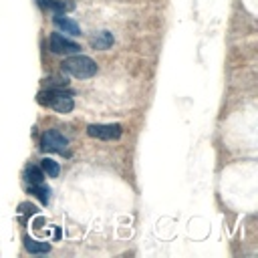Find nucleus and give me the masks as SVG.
<instances>
[{
    "label": "nucleus",
    "mask_w": 258,
    "mask_h": 258,
    "mask_svg": "<svg viewBox=\"0 0 258 258\" xmlns=\"http://www.w3.org/2000/svg\"><path fill=\"white\" fill-rule=\"evenodd\" d=\"M63 71L77 77V79H89L97 73V63L91 57L75 55V57H69L63 61Z\"/></svg>",
    "instance_id": "nucleus-2"
},
{
    "label": "nucleus",
    "mask_w": 258,
    "mask_h": 258,
    "mask_svg": "<svg viewBox=\"0 0 258 258\" xmlns=\"http://www.w3.org/2000/svg\"><path fill=\"white\" fill-rule=\"evenodd\" d=\"M89 42H91V47H93L95 51H107V49L113 45V34H111L109 31H101V32L93 34Z\"/></svg>",
    "instance_id": "nucleus-8"
},
{
    "label": "nucleus",
    "mask_w": 258,
    "mask_h": 258,
    "mask_svg": "<svg viewBox=\"0 0 258 258\" xmlns=\"http://www.w3.org/2000/svg\"><path fill=\"white\" fill-rule=\"evenodd\" d=\"M38 103L40 105H47L51 109L59 111V113H71L73 107H75V101H73V95L64 89H47V91H40L38 93Z\"/></svg>",
    "instance_id": "nucleus-1"
},
{
    "label": "nucleus",
    "mask_w": 258,
    "mask_h": 258,
    "mask_svg": "<svg viewBox=\"0 0 258 258\" xmlns=\"http://www.w3.org/2000/svg\"><path fill=\"white\" fill-rule=\"evenodd\" d=\"M25 178L31 182V186L42 184V182H45V171H42L40 167H36V165H29L27 171H25Z\"/></svg>",
    "instance_id": "nucleus-10"
},
{
    "label": "nucleus",
    "mask_w": 258,
    "mask_h": 258,
    "mask_svg": "<svg viewBox=\"0 0 258 258\" xmlns=\"http://www.w3.org/2000/svg\"><path fill=\"white\" fill-rule=\"evenodd\" d=\"M121 125L119 123H93L87 127V133L89 137L95 139H105V141H111V139H119L121 137Z\"/></svg>",
    "instance_id": "nucleus-4"
},
{
    "label": "nucleus",
    "mask_w": 258,
    "mask_h": 258,
    "mask_svg": "<svg viewBox=\"0 0 258 258\" xmlns=\"http://www.w3.org/2000/svg\"><path fill=\"white\" fill-rule=\"evenodd\" d=\"M25 248L31 252V254H45L51 250V244L49 242H40V240H34L31 236H25Z\"/></svg>",
    "instance_id": "nucleus-9"
},
{
    "label": "nucleus",
    "mask_w": 258,
    "mask_h": 258,
    "mask_svg": "<svg viewBox=\"0 0 258 258\" xmlns=\"http://www.w3.org/2000/svg\"><path fill=\"white\" fill-rule=\"evenodd\" d=\"M42 8H49L57 14H63V12H69L75 8V2L73 0H38Z\"/></svg>",
    "instance_id": "nucleus-6"
},
{
    "label": "nucleus",
    "mask_w": 258,
    "mask_h": 258,
    "mask_svg": "<svg viewBox=\"0 0 258 258\" xmlns=\"http://www.w3.org/2000/svg\"><path fill=\"white\" fill-rule=\"evenodd\" d=\"M49 45H51V51H53L55 55H77V53L81 51V45H77L75 40L64 38V36L59 34V32H53V34H51Z\"/></svg>",
    "instance_id": "nucleus-5"
},
{
    "label": "nucleus",
    "mask_w": 258,
    "mask_h": 258,
    "mask_svg": "<svg viewBox=\"0 0 258 258\" xmlns=\"http://www.w3.org/2000/svg\"><path fill=\"white\" fill-rule=\"evenodd\" d=\"M53 23H55V27L61 29L63 32H69V34H73V36H79V34H81V29H79V25L75 23V20L63 16V14H57V16L53 18Z\"/></svg>",
    "instance_id": "nucleus-7"
},
{
    "label": "nucleus",
    "mask_w": 258,
    "mask_h": 258,
    "mask_svg": "<svg viewBox=\"0 0 258 258\" xmlns=\"http://www.w3.org/2000/svg\"><path fill=\"white\" fill-rule=\"evenodd\" d=\"M40 169L45 171V176H49V178H57V176L61 174L59 163H57L55 160H51V158H45V160L40 161Z\"/></svg>",
    "instance_id": "nucleus-11"
},
{
    "label": "nucleus",
    "mask_w": 258,
    "mask_h": 258,
    "mask_svg": "<svg viewBox=\"0 0 258 258\" xmlns=\"http://www.w3.org/2000/svg\"><path fill=\"white\" fill-rule=\"evenodd\" d=\"M29 192H31V194H34V196L40 200V204H49L51 190H49V188H45L42 184H34V186H31V188H29Z\"/></svg>",
    "instance_id": "nucleus-12"
},
{
    "label": "nucleus",
    "mask_w": 258,
    "mask_h": 258,
    "mask_svg": "<svg viewBox=\"0 0 258 258\" xmlns=\"http://www.w3.org/2000/svg\"><path fill=\"white\" fill-rule=\"evenodd\" d=\"M42 224H45V220H42V218H36L32 226H34V228H42Z\"/></svg>",
    "instance_id": "nucleus-14"
},
{
    "label": "nucleus",
    "mask_w": 258,
    "mask_h": 258,
    "mask_svg": "<svg viewBox=\"0 0 258 258\" xmlns=\"http://www.w3.org/2000/svg\"><path fill=\"white\" fill-rule=\"evenodd\" d=\"M69 147V139L64 137L57 129H49L40 137V149L42 152H53V154H64Z\"/></svg>",
    "instance_id": "nucleus-3"
},
{
    "label": "nucleus",
    "mask_w": 258,
    "mask_h": 258,
    "mask_svg": "<svg viewBox=\"0 0 258 258\" xmlns=\"http://www.w3.org/2000/svg\"><path fill=\"white\" fill-rule=\"evenodd\" d=\"M18 212L25 214V216H34V214L38 212V208L32 206V204H20V206H18Z\"/></svg>",
    "instance_id": "nucleus-13"
}]
</instances>
